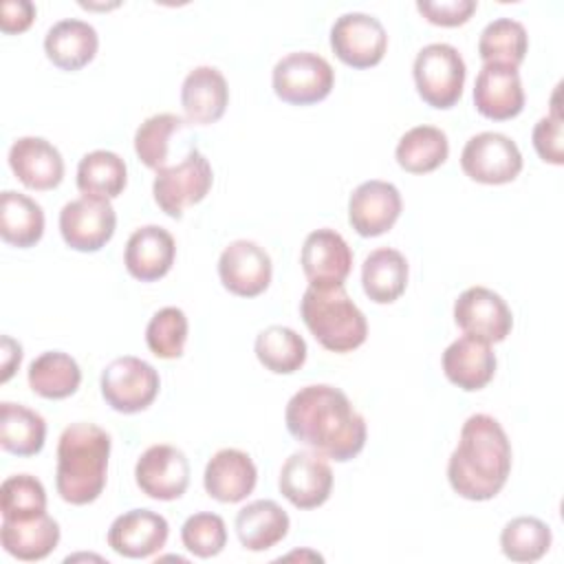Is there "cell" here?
Masks as SVG:
<instances>
[{
    "mask_svg": "<svg viewBox=\"0 0 564 564\" xmlns=\"http://www.w3.org/2000/svg\"><path fill=\"white\" fill-rule=\"evenodd\" d=\"M456 326L487 344L502 341L513 326V315L507 302L487 286H469L454 302Z\"/></svg>",
    "mask_w": 564,
    "mask_h": 564,
    "instance_id": "7c38bea8",
    "label": "cell"
},
{
    "mask_svg": "<svg viewBox=\"0 0 564 564\" xmlns=\"http://www.w3.org/2000/svg\"><path fill=\"white\" fill-rule=\"evenodd\" d=\"M176 242L172 234L159 225H145L132 231L126 242L123 264L134 280H161L174 264Z\"/></svg>",
    "mask_w": 564,
    "mask_h": 564,
    "instance_id": "7402d4cb",
    "label": "cell"
},
{
    "mask_svg": "<svg viewBox=\"0 0 564 564\" xmlns=\"http://www.w3.org/2000/svg\"><path fill=\"white\" fill-rule=\"evenodd\" d=\"M289 434L313 452L346 463L366 445V421L344 390L328 383L300 388L286 403Z\"/></svg>",
    "mask_w": 564,
    "mask_h": 564,
    "instance_id": "6da1fadb",
    "label": "cell"
},
{
    "mask_svg": "<svg viewBox=\"0 0 564 564\" xmlns=\"http://www.w3.org/2000/svg\"><path fill=\"white\" fill-rule=\"evenodd\" d=\"M2 375H0V381H9L13 377V372L20 368V361H22V346L18 341H13L11 337H2Z\"/></svg>",
    "mask_w": 564,
    "mask_h": 564,
    "instance_id": "ee69618b",
    "label": "cell"
},
{
    "mask_svg": "<svg viewBox=\"0 0 564 564\" xmlns=\"http://www.w3.org/2000/svg\"><path fill=\"white\" fill-rule=\"evenodd\" d=\"M44 234V212L26 194L4 189L0 194V236L7 245L29 249Z\"/></svg>",
    "mask_w": 564,
    "mask_h": 564,
    "instance_id": "f1b7e54d",
    "label": "cell"
},
{
    "mask_svg": "<svg viewBox=\"0 0 564 564\" xmlns=\"http://www.w3.org/2000/svg\"><path fill=\"white\" fill-rule=\"evenodd\" d=\"M449 141L441 128L414 126L397 143V163L410 174H427L447 161Z\"/></svg>",
    "mask_w": 564,
    "mask_h": 564,
    "instance_id": "4dcf8cb0",
    "label": "cell"
},
{
    "mask_svg": "<svg viewBox=\"0 0 564 564\" xmlns=\"http://www.w3.org/2000/svg\"><path fill=\"white\" fill-rule=\"evenodd\" d=\"M137 487L154 500H176L189 485L187 456L174 445L148 447L134 465Z\"/></svg>",
    "mask_w": 564,
    "mask_h": 564,
    "instance_id": "9a60e30c",
    "label": "cell"
},
{
    "mask_svg": "<svg viewBox=\"0 0 564 564\" xmlns=\"http://www.w3.org/2000/svg\"><path fill=\"white\" fill-rule=\"evenodd\" d=\"M214 183V172L203 152L192 148L178 165L156 172L152 194L170 218H183L185 207L200 203Z\"/></svg>",
    "mask_w": 564,
    "mask_h": 564,
    "instance_id": "ba28073f",
    "label": "cell"
},
{
    "mask_svg": "<svg viewBox=\"0 0 564 564\" xmlns=\"http://www.w3.org/2000/svg\"><path fill=\"white\" fill-rule=\"evenodd\" d=\"M229 104L225 75L214 66H196L181 86V106L185 119L196 126L216 123Z\"/></svg>",
    "mask_w": 564,
    "mask_h": 564,
    "instance_id": "603a6c76",
    "label": "cell"
},
{
    "mask_svg": "<svg viewBox=\"0 0 564 564\" xmlns=\"http://www.w3.org/2000/svg\"><path fill=\"white\" fill-rule=\"evenodd\" d=\"M364 293L375 304H392L408 286V260L392 247L375 249L361 264Z\"/></svg>",
    "mask_w": 564,
    "mask_h": 564,
    "instance_id": "83f0119b",
    "label": "cell"
},
{
    "mask_svg": "<svg viewBox=\"0 0 564 564\" xmlns=\"http://www.w3.org/2000/svg\"><path fill=\"white\" fill-rule=\"evenodd\" d=\"M183 546L196 557H214L227 544V527L218 513L200 511L189 516L181 527Z\"/></svg>",
    "mask_w": 564,
    "mask_h": 564,
    "instance_id": "ab89813d",
    "label": "cell"
},
{
    "mask_svg": "<svg viewBox=\"0 0 564 564\" xmlns=\"http://www.w3.org/2000/svg\"><path fill=\"white\" fill-rule=\"evenodd\" d=\"M278 487L293 507L315 509L333 491V469L326 456L317 452H295L284 460Z\"/></svg>",
    "mask_w": 564,
    "mask_h": 564,
    "instance_id": "4fadbf2b",
    "label": "cell"
},
{
    "mask_svg": "<svg viewBox=\"0 0 564 564\" xmlns=\"http://www.w3.org/2000/svg\"><path fill=\"white\" fill-rule=\"evenodd\" d=\"M35 20V4L29 0H4L0 7L2 33H22Z\"/></svg>",
    "mask_w": 564,
    "mask_h": 564,
    "instance_id": "7bdbcfd3",
    "label": "cell"
},
{
    "mask_svg": "<svg viewBox=\"0 0 564 564\" xmlns=\"http://www.w3.org/2000/svg\"><path fill=\"white\" fill-rule=\"evenodd\" d=\"M167 520L150 509H130L117 516L108 529V546L130 560L159 553L167 542Z\"/></svg>",
    "mask_w": 564,
    "mask_h": 564,
    "instance_id": "d6986e66",
    "label": "cell"
},
{
    "mask_svg": "<svg viewBox=\"0 0 564 564\" xmlns=\"http://www.w3.org/2000/svg\"><path fill=\"white\" fill-rule=\"evenodd\" d=\"M445 377L465 392L482 390L496 375V355L491 344L463 335L443 352Z\"/></svg>",
    "mask_w": 564,
    "mask_h": 564,
    "instance_id": "cb8c5ba5",
    "label": "cell"
},
{
    "mask_svg": "<svg viewBox=\"0 0 564 564\" xmlns=\"http://www.w3.org/2000/svg\"><path fill=\"white\" fill-rule=\"evenodd\" d=\"M302 271L311 286H344L352 269V251L335 229H315L306 236L300 253Z\"/></svg>",
    "mask_w": 564,
    "mask_h": 564,
    "instance_id": "2e32d148",
    "label": "cell"
},
{
    "mask_svg": "<svg viewBox=\"0 0 564 564\" xmlns=\"http://www.w3.org/2000/svg\"><path fill=\"white\" fill-rule=\"evenodd\" d=\"M460 167L476 183L505 185L522 172V154L507 134L480 132L465 143Z\"/></svg>",
    "mask_w": 564,
    "mask_h": 564,
    "instance_id": "9c48e42d",
    "label": "cell"
},
{
    "mask_svg": "<svg viewBox=\"0 0 564 564\" xmlns=\"http://www.w3.org/2000/svg\"><path fill=\"white\" fill-rule=\"evenodd\" d=\"M9 165L18 181L37 192L55 189L64 178L59 150L42 137H20L9 148Z\"/></svg>",
    "mask_w": 564,
    "mask_h": 564,
    "instance_id": "ffe728a7",
    "label": "cell"
},
{
    "mask_svg": "<svg viewBox=\"0 0 564 564\" xmlns=\"http://www.w3.org/2000/svg\"><path fill=\"white\" fill-rule=\"evenodd\" d=\"M476 110L494 121H507L522 112L524 88L518 68L507 64H482L474 82Z\"/></svg>",
    "mask_w": 564,
    "mask_h": 564,
    "instance_id": "ac0fdd59",
    "label": "cell"
},
{
    "mask_svg": "<svg viewBox=\"0 0 564 564\" xmlns=\"http://www.w3.org/2000/svg\"><path fill=\"white\" fill-rule=\"evenodd\" d=\"M185 121L172 112H159L148 117L134 132V152L139 161L150 170L167 167L170 156V139L178 132Z\"/></svg>",
    "mask_w": 564,
    "mask_h": 564,
    "instance_id": "8d00e7d4",
    "label": "cell"
},
{
    "mask_svg": "<svg viewBox=\"0 0 564 564\" xmlns=\"http://www.w3.org/2000/svg\"><path fill=\"white\" fill-rule=\"evenodd\" d=\"M529 51V35L522 22L511 18L491 20L478 37L482 64H507L518 68Z\"/></svg>",
    "mask_w": 564,
    "mask_h": 564,
    "instance_id": "836d02e7",
    "label": "cell"
},
{
    "mask_svg": "<svg viewBox=\"0 0 564 564\" xmlns=\"http://www.w3.org/2000/svg\"><path fill=\"white\" fill-rule=\"evenodd\" d=\"M557 95H560V86L553 93L551 99V115L542 117L535 126H533V148L538 152V156L546 163L553 165H562L564 163V148H562V115H560V106H557Z\"/></svg>",
    "mask_w": 564,
    "mask_h": 564,
    "instance_id": "60d3db41",
    "label": "cell"
},
{
    "mask_svg": "<svg viewBox=\"0 0 564 564\" xmlns=\"http://www.w3.org/2000/svg\"><path fill=\"white\" fill-rule=\"evenodd\" d=\"M46 438V421L40 412L2 401L0 403V445L15 456H35L42 452Z\"/></svg>",
    "mask_w": 564,
    "mask_h": 564,
    "instance_id": "f546056e",
    "label": "cell"
},
{
    "mask_svg": "<svg viewBox=\"0 0 564 564\" xmlns=\"http://www.w3.org/2000/svg\"><path fill=\"white\" fill-rule=\"evenodd\" d=\"M476 0H419L416 9L419 13L436 26H460L465 24L471 13L476 11Z\"/></svg>",
    "mask_w": 564,
    "mask_h": 564,
    "instance_id": "b9f144b4",
    "label": "cell"
},
{
    "mask_svg": "<svg viewBox=\"0 0 564 564\" xmlns=\"http://www.w3.org/2000/svg\"><path fill=\"white\" fill-rule=\"evenodd\" d=\"M273 264L269 253L253 240L229 242L218 258L223 286L238 297H256L271 284Z\"/></svg>",
    "mask_w": 564,
    "mask_h": 564,
    "instance_id": "5bb4252c",
    "label": "cell"
},
{
    "mask_svg": "<svg viewBox=\"0 0 564 564\" xmlns=\"http://www.w3.org/2000/svg\"><path fill=\"white\" fill-rule=\"evenodd\" d=\"M258 482V469L251 456L236 447L218 449L205 465L203 485L209 498L234 505L245 500Z\"/></svg>",
    "mask_w": 564,
    "mask_h": 564,
    "instance_id": "44dd1931",
    "label": "cell"
},
{
    "mask_svg": "<svg viewBox=\"0 0 564 564\" xmlns=\"http://www.w3.org/2000/svg\"><path fill=\"white\" fill-rule=\"evenodd\" d=\"M330 48L344 64L352 68H370L383 59L388 33L375 15L361 11L344 13L330 29Z\"/></svg>",
    "mask_w": 564,
    "mask_h": 564,
    "instance_id": "30bf717a",
    "label": "cell"
},
{
    "mask_svg": "<svg viewBox=\"0 0 564 564\" xmlns=\"http://www.w3.org/2000/svg\"><path fill=\"white\" fill-rule=\"evenodd\" d=\"M104 401L121 412V414H137L152 405L159 394L161 379L154 366L148 361L126 355L112 359L99 379Z\"/></svg>",
    "mask_w": 564,
    "mask_h": 564,
    "instance_id": "52a82bcc",
    "label": "cell"
},
{
    "mask_svg": "<svg viewBox=\"0 0 564 564\" xmlns=\"http://www.w3.org/2000/svg\"><path fill=\"white\" fill-rule=\"evenodd\" d=\"M110 436L95 423H70L57 443L55 487L70 505L95 502L106 487Z\"/></svg>",
    "mask_w": 564,
    "mask_h": 564,
    "instance_id": "3957f363",
    "label": "cell"
},
{
    "mask_svg": "<svg viewBox=\"0 0 564 564\" xmlns=\"http://www.w3.org/2000/svg\"><path fill=\"white\" fill-rule=\"evenodd\" d=\"M511 471V443L502 425L489 414H471L447 463L452 489L467 500H491L507 485Z\"/></svg>",
    "mask_w": 564,
    "mask_h": 564,
    "instance_id": "7a4b0ae2",
    "label": "cell"
},
{
    "mask_svg": "<svg viewBox=\"0 0 564 564\" xmlns=\"http://www.w3.org/2000/svg\"><path fill=\"white\" fill-rule=\"evenodd\" d=\"M99 48V35L93 24L75 18L55 22L44 37L46 57L62 70H79L90 64Z\"/></svg>",
    "mask_w": 564,
    "mask_h": 564,
    "instance_id": "d4e9b609",
    "label": "cell"
},
{
    "mask_svg": "<svg viewBox=\"0 0 564 564\" xmlns=\"http://www.w3.org/2000/svg\"><path fill=\"white\" fill-rule=\"evenodd\" d=\"M273 93L293 106H311L326 99L335 84V70L317 53L295 51L273 66Z\"/></svg>",
    "mask_w": 564,
    "mask_h": 564,
    "instance_id": "8992f818",
    "label": "cell"
},
{
    "mask_svg": "<svg viewBox=\"0 0 564 564\" xmlns=\"http://www.w3.org/2000/svg\"><path fill=\"white\" fill-rule=\"evenodd\" d=\"M414 84L421 99L438 110L458 104L465 84V59L452 44L434 42L414 57Z\"/></svg>",
    "mask_w": 564,
    "mask_h": 564,
    "instance_id": "5b68a950",
    "label": "cell"
},
{
    "mask_svg": "<svg viewBox=\"0 0 564 564\" xmlns=\"http://www.w3.org/2000/svg\"><path fill=\"white\" fill-rule=\"evenodd\" d=\"M551 529L535 516L509 520L500 533V549L511 562H538L551 549Z\"/></svg>",
    "mask_w": 564,
    "mask_h": 564,
    "instance_id": "d590c367",
    "label": "cell"
},
{
    "mask_svg": "<svg viewBox=\"0 0 564 564\" xmlns=\"http://www.w3.org/2000/svg\"><path fill=\"white\" fill-rule=\"evenodd\" d=\"M29 388L44 399H66L77 392L82 370L77 361L62 350H46L29 366Z\"/></svg>",
    "mask_w": 564,
    "mask_h": 564,
    "instance_id": "d6a6232c",
    "label": "cell"
},
{
    "mask_svg": "<svg viewBox=\"0 0 564 564\" xmlns=\"http://www.w3.org/2000/svg\"><path fill=\"white\" fill-rule=\"evenodd\" d=\"M2 549L22 562H37L51 555L59 542V524L42 513L31 520H2Z\"/></svg>",
    "mask_w": 564,
    "mask_h": 564,
    "instance_id": "484cf974",
    "label": "cell"
},
{
    "mask_svg": "<svg viewBox=\"0 0 564 564\" xmlns=\"http://www.w3.org/2000/svg\"><path fill=\"white\" fill-rule=\"evenodd\" d=\"M2 520H31L46 513V489L31 474H15L0 485Z\"/></svg>",
    "mask_w": 564,
    "mask_h": 564,
    "instance_id": "74e56055",
    "label": "cell"
},
{
    "mask_svg": "<svg viewBox=\"0 0 564 564\" xmlns=\"http://www.w3.org/2000/svg\"><path fill=\"white\" fill-rule=\"evenodd\" d=\"M187 317L176 306H165L156 311L145 328V344L152 355L161 359H178L187 341Z\"/></svg>",
    "mask_w": 564,
    "mask_h": 564,
    "instance_id": "f35d334b",
    "label": "cell"
},
{
    "mask_svg": "<svg viewBox=\"0 0 564 564\" xmlns=\"http://www.w3.org/2000/svg\"><path fill=\"white\" fill-rule=\"evenodd\" d=\"M289 516L275 500H253L236 516V533L247 551H269L289 533Z\"/></svg>",
    "mask_w": 564,
    "mask_h": 564,
    "instance_id": "4316f807",
    "label": "cell"
},
{
    "mask_svg": "<svg viewBox=\"0 0 564 564\" xmlns=\"http://www.w3.org/2000/svg\"><path fill=\"white\" fill-rule=\"evenodd\" d=\"M256 357L267 370L275 375H291L306 361V341L293 328L273 324L258 333Z\"/></svg>",
    "mask_w": 564,
    "mask_h": 564,
    "instance_id": "e575fe53",
    "label": "cell"
},
{
    "mask_svg": "<svg viewBox=\"0 0 564 564\" xmlns=\"http://www.w3.org/2000/svg\"><path fill=\"white\" fill-rule=\"evenodd\" d=\"M117 214L106 198L82 196L59 212V234L64 242L82 253L99 251L115 234Z\"/></svg>",
    "mask_w": 564,
    "mask_h": 564,
    "instance_id": "8fae6325",
    "label": "cell"
},
{
    "mask_svg": "<svg viewBox=\"0 0 564 564\" xmlns=\"http://www.w3.org/2000/svg\"><path fill=\"white\" fill-rule=\"evenodd\" d=\"M128 183L123 159L110 150H93L77 165V189L93 198H117Z\"/></svg>",
    "mask_w": 564,
    "mask_h": 564,
    "instance_id": "1f68e13d",
    "label": "cell"
},
{
    "mask_svg": "<svg viewBox=\"0 0 564 564\" xmlns=\"http://www.w3.org/2000/svg\"><path fill=\"white\" fill-rule=\"evenodd\" d=\"M401 194L388 181H366L348 198V223L364 238H377L392 229L401 216Z\"/></svg>",
    "mask_w": 564,
    "mask_h": 564,
    "instance_id": "e0dca14e",
    "label": "cell"
},
{
    "mask_svg": "<svg viewBox=\"0 0 564 564\" xmlns=\"http://www.w3.org/2000/svg\"><path fill=\"white\" fill-rule=\"evenodd\" d=\"M300 315L319 346L330 352H350L368 337L366 315L344 286H308L300 300Z\"/></svg>",
    "mask_w": 564,
    "mask_h": 564,
    "instance_id": "277c9868",
    "label": "cell"
}]
</instances>
